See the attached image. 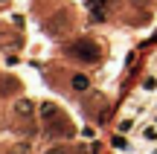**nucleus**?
Returning a JSON list of instances; mask_svg holds the SVG:
<instances>
[{"mask_svg":"<svg viewBox=\"0 0 157 154\" xmlns=\"http://www.w3.org/2000/svg\"><path fill=\"white\" fill-rule=\"evenodd\" d=\"M73 87H76V90H84V87H87V79H84V76H76V79H73Z\"/></svg>","mask_w":157,"mask_h":154,"instance_id":"f257e3e1","label":"nucleus"}]
</instances>
